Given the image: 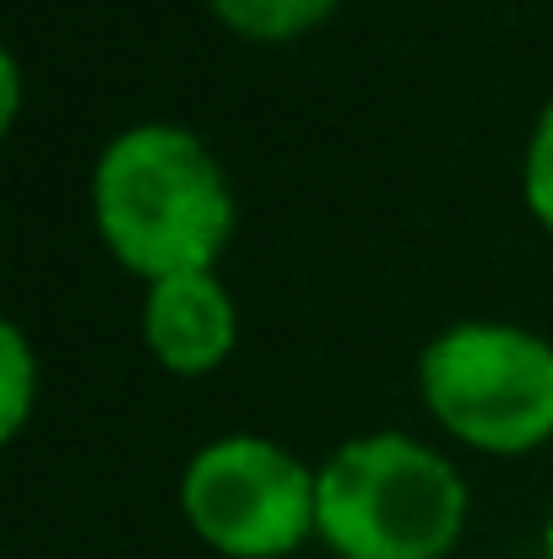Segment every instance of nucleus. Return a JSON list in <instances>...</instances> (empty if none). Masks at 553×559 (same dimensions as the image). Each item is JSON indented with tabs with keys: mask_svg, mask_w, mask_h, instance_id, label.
<instances>
[{
	"mask_svg": "<svg viewBox=\"0 0 553 559\" xmlns=\"http://www.w3.org/2000/svg\"><path fill=\"white\" fill-rule=\"evenodd\" d=\"M93 217L115 261L147 283L212 272L233 234V190L212 147L184 126H131L93 169Z\"/></svg>",
	"mask_w": 553,
	"mask_h": 559,
	"instance_id": "obj_1",
	"label": "nucleus"
},
{
	"mask_svg": "<svg viewBox=\"0 0 553 559\" xmlns=\"http://www.w3.org/2000/svg\"><path fill=\"white\" fill-rule=\"evenodd\" d=\"M461 527V473L412 435H359L315 473V533L342 559H445Z\"/></svg>",
	"mask_w": 553,
	"mask_h": 559,
	"instance_id": "obj_2",
	"label": "nucleus"
},
{
	"mask_svg": "<svg viewBox=\"0 0 553 559\" xmlns=\"http://www.w3.org/2000/svg\"><path fill=\"white\" fill-rule=\"evenodd\" d=\"M418 385L429 413L489 456H521L553 435V343L521 326L440 332L418 359Z\"/></svg>",
	"mask_w": 553,
	"mask_h": 559,
	"instance_id": "obj_3",
	"label": "nucleus"
},
{
	"mask_svg": "<svg viewBox=\"0 0 553 559\" xmlns=\"http://www.w3.org/2000/svg\"><path fill=\"white\" fill-rule=\"evenodd\" d=\"M180 506L206 549L282 559L315 533V473L277 440L223 435L190 456Z\"/></svg>",
	"mask_w": 553,
	"mask_h": 559,
	"instance_id": "obj_4",
	"label": "nucleus"
},
{
	"mask_svg": "<svg viewBox=\"0 0 553 559\" xmlns=\"http://www.w3.org/2000/svg\"><path fill=\"white\" fill-rule=\"evenodd\" d=\"M147 348L158 365L175 374H206L217 370L233 348V299L212 272H180L164 283H147Z\"/></svg>",
	"mask_w": 553,
	"mask_h": 559,
	"instance_id": "obj_5",
	"label": "nucleus"
},
{
	"mask_svg": "<svg viewBox=\"0 0 553 559\" xmlns=\"http://www.w3.org/2000/svg\"><path fill=\"white\" fill-rule=\"evenodd\" d=\"M206 5L217 11V22H228L233 33L261 38V44L299 38L337 11V0H206Z\"/></svg>",
	"mask_w": 553,
	"mask_h": 559,
	"instance_id": "obj_6",
	"label": "nucleus"
},
{
	"mask_svg": "<svg viewBox=\"0 0 553 559\" xmlns=\"http://www.w3.org/2000/svg\"><path fill=\"white\" fill-rule=\"evenodd\" d=\"M33 348H27V337H22V326L16 321H5L0 326V380H5V391H0V435L11 440L22 424H27V407H33Z\"/></svg>",
	"mask_w": 553,
	"mask_h": 559,
	"instance_id": "obj_7",
	"label": "nucleus"
},
{
	"mask_svg": "<svg viewBox=\"0 0 553 559\" xmlns=\"http://www.w3.org/2000/svg\"><path fill=\"white\" fill-rule=\"evenodd\" d=\"M521 190H527L532 217L543 228H553V98H549V109L538 115V126H532L527 164H521Z\"/></svg>",
	"mask_w": 553,
	"mask_h": 559,
	"instance_id": "obj_8",
	"label": "nucleus"
},
{
	"mask_svg": "<svg viewBox=\"0 0 553 559\" xmlns=\"http://www.w3.org/2000/svg\"><path fill=\"white\" fill-rule=\"evenodd\" d=\"M16 104H22V71H16V55L5 49L0 55V126L16 120Z\"/></svg>",
	"mask_w": 553,
	"mask_h": 559,
	"instance_id": "obj_9",
	"label": "nucleus"
},
{
	"mask_svg": "<svg viewBox=\"0 0 553 559\" xmlns=\"http://www.w3.org/2000/svg\"><path fill=\"white\" fill-rule=\"evenodd\" d=\"M543 549H549V559H553V511H549V527H543Z\"/></svg>",
	"mask_w": 553,
	"mask_h": 559,
	"instance_id": "obj_10",
	"label": "nucleus"
}]
</instances>
